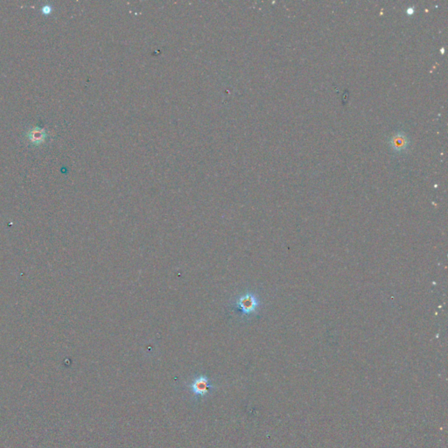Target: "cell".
Listing matches in <instances>:
<instances>
[{
  "label": "cell",
  "mask_w": 448,
  "mask_h": 448,
  "mask_svg": "<svg viewBox=\"0 0 448 448\" xmlns=\"http://www.w3.org/2000/svg\"><path fill=\"white\" fill-rule=\"evenodd\" d=\"M410 141L404 133H398L391 137L390 140V147L394 152H402L406 151L409 146Z\"/></svg>",
  "instance_id": "3957f363"
},
{
  "label": "cell",
  "mask_w": 448,
  "mask_h": 448,
  "mask_svg": "<svg viewBox=\"0 0 448 448\" xmlns=\"http://www.w3.org/2000/svg\"><path fill=\"white\" fill-rule=\"evenodd\" d=\"M28 138L33 144L39 145V144H42L46 139L47 133L44 129L35 127V128L31 129L28 132Z\"/></svg>",
  "instance_id": "277c9868"
},
{
  "label": "cell",
  "mask_w": 448,
  "mask_h": 448,
  "mask_svg": "<svg viewBox=\"0 0 448 448\" xmlns=\"http://www.w3.org/2000/svg\"><path fill=\"white\" fill-rule=\"evenodd\" d=\"M258 300L252 293H246L235 300L234 309L242 317H249L257 311Z\"/></svg>",
  "instance_id": "7a4b0ae2"
},
{
  "label": "cell",
  "mask_w": 448,
  "mask_h": 448,
  "mask_svg": "<svg viewBox=\"0 0 448 448\" xmlns=\"http://www.w3.org/2000/svg\"><path fill=\"white\" fill-rule=\"evenodd\" d=\"M50 6H44L43 7V12H45V13H48V12H50Z\"/></svg>",
  "instance_id": "5b68a950"
},
{
  "label": "cell",
  "mask_w": 448,
  "mask_h": 448,
  "mask_svg": "<svg viewBox=\"0 0 448 448\" xmlns=\"http://www.w3.org/2000/svg\"><path fill=\"white\" fill-rule=\"evenodd\" d=\"M188 390L193 394L194 398L198 400L200 398L207 397L214 390V383L205 375H199L193 378L191 382L187 384Z\"/></svg>",
  "instance_id": "6da1fadb"
}]
</instances>
